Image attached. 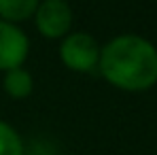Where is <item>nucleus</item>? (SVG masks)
I'll return each instance as SVG.
<instances>
[{"mask_svg": "<svg viewBox=\"0 0 157 155\" xmlns=\"http://www.w3.org/2000/svg\"><path fill=\"white\" fill-rule=\"evenodd\" d=\"M98 70L117 89H151L157 83V47L138 34L115 36L100 49Z\"/></svg>", "mask_w": 157, "mask_h": 155, "instance_id": "obj_1", "label": "nucleus"}, {"mask_svg": "<svg viewBox=\"0 0 157 155\" xmlns=\"http://www.w3.org/2000/svg\"><path fill=\"white\" fill-rule=\"evenodd\" d=\"M100 45L87 32H75L64 36L59 47L62 64L72 72H91L100 64Z\"/></svg>", "mask_w": 157, "mask_h": 155, "instance_id": "obj_2", "label": "nucleus"}, {"mask_svg": "<svg viewBox=\"0 0 157 155\" xmlns=\"http://www.w3.org/2000/svg\"><path fill=\"white\" fill-rule=\"evenodd\" d=\"M36 28L45 38L68 36L72 26V9L66 0H43L36 9Z\"/></svg>", "mask_w": 157, "mask_h": 155, "instance_id": "obj_3", "label": "nucleus"}, {"mask_svg": "<svg viewBox=\"0 0 157 155\" xmlns=\"http://www.w3.org/2000/svg\"><path fill=\"white\" fill-rule=\"evenodd\" d=\"M30 41L28 36L9 21L0 19V70L19 68L28 57Z\"/></svg>", "mask_w": 157, "mask_h": 155, "instance_id": "obj_4", "label": "nucleus"}, {"mask_svg": "<svg viewBox=\"0 0 157 155\" xmlns=\"http://www.w3.org/2000/svg\"><path fill=\"white\" fill-rule=\"evenodd\" d=\"M38 9V0H0V19L19 24L30 19Z\"/></svg>", "mask_w": 157, "mask_h": 155, "instance_id": "obj_5", "label": "nucleus"}, {"mask_svg": "<svg viewBox=\"0 0 157 155\" xmlns=\"http://www.w3.org/2000/svg\"><path fill=\"white\" fill-rule=\"evenodd\" d=\"M4 89L11 98L15 100H24L32 94L34 89V81L32 75L24 70L21 66L19 68H13V70H6V77H4Z\"/></svg>", "mask_w": 157, "mask_h": 155, "instance_id": "obj_6", "label": "nucleus"}, {"mask_svg": "<svg viewBox=\"0 0 157 155\" xmlns=\"http://www.w3.org/2000/svg\"><path fill=\"white\" fill-rule=\"evenodd\" d=\"M0 155H24V142L9 123L0 121Z\"/></svg>", "mask_w": 157, "mask_h": 155, "instance_id": "obj_7", "label": "nucleus"}]
</instances>
